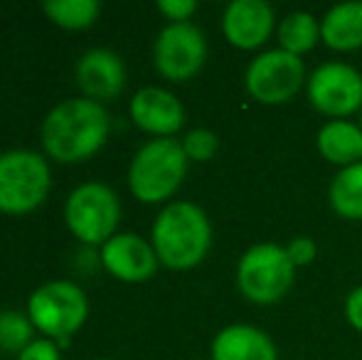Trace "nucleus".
Wrapping results in <instances>:
<instances>
[{"instance_id": "1", "label": "nucleus", "mask_w": 362, "mask_h": 360, "mask_svg": "<svg viewBox=\"0 0 362 360\" xmlns=\"http://www.w3.org/2000/svg\"><path fill=\"white\" fill-rule=\"evenodd\" d=\"M109 134V114L91 99H69L54 106L42 126L45 149L57 161L91 156Z\"/></svg>"}, {"instance_id": "2", "label": "nucleus", "mask_w": 362, "mask_h": 360, "mask_svg": "<svg viewBox=\"0 0 362 360\" xmlns=\"http://www.w3.org/2000/svg\"><path fill=\"white\" fill-rule=\"evenodd\" d=\"M212 242V227L202 207L192 202H173L153 225V247L163 265L190 269L205 260Z\"/></svg>"}, {"instance_id": "3", "label": "nucleus", "mask_w": 362, "mask_h": 360, "mask_svg": "<svg viewBox=\"0 0 362 360\" xmlns=\"http://www.w3.org/2000/svg\"><path fill=\"white\" fill-rule=\"evenodd\" d=\"M187 156L175 139H156L136 153L129 170V182L136 197L158 202L170 197L185 178Z\"/></svg>"}, {"instance_id": "4", "label": "nucleus", "mask_w": 362, "mask_h": 360, "mask_svg": "<svg viewBox=\"0 0 362 360\" xmlns=\"http://www.w3.org/2000/svg\"><path fill=\"white\" fill-rule=\"evenodd\" d=\"M296 267L291 265L286 247L262 242L249 247L237 267V286L252 303L269 306L286 296L293 284Z\"/></svg>"}, {"instance_id": "5", "label": "nucleus", "mask_w": 362, "mask_h": 360, "mask_svg": "<svg viewBox=\"0 0 362 360\" xmlns=\"http://www.w3.org/2000/svg\"><path fill=\"white\" fill-rule=\"evenodd\" d=\"M244 84L259 104H286L305 82L303 59L279 50H267L249 62Z\"/></svg>"}, {"instance_id": "6", "label": "nucleus", "mask_w": 362, "mask_h": 360, "mask_svg": "<svg viewBox=\"0 0 362 360\" xmlns=\"http://www.w3.org/2000/svg\"><path fill=\"white\" fill-rule=\"evenodd\" d=\"M47 187L49 168L37 153L10 151L0 156V210H33L47 195Z\"/></svg>"}, {"instance_id": "7", "label": "nucleus", "mask_w": 362, "mask_h": 360, "mask_svg": "<svg viewBox=\"0 0 362 360\" xmlns=\"http://www.w3.org/2000/svg\"><path fill=\"white\" fill-rule=\"evenodd\" d=\"M308 99L333 121L362 111V74L345 62H325L308 77Z\"/></svg>"}, {"instance_id": "8", "label": "nucleus", "mask_w": 362, "mask_h": 360, "mask_svg": "<svg viewBox=\"0 0 362 360\" xmlns=\"http://www.w3.org/2000/svg\"><path fill=\"white\" fill-rule=\"evenodd\" d=\"M30 318L49 336H69L86 318V296L72 281H49L30 296Z\"/></svg>"}, {"instance_id": "9", "label": "nucleus", "mask_w": 362, "mask_h": 360, "mask_svg": "<svg viewBox=\"0 0 362 360\" xmlns=\"http://www.w3.org/2000/svg\"><path fill=\"white\" fill-rule=\"evenodd\" d=\"M156 67L173 82H185L202 69L207 57L205 35L192 23H170L156 40Z\"/></svg>"}, {"instance_id": "10", "label": "nucleus", "mask_w": 362, "mask_h": 360, "mask_svg": "<svg viewBox=\"0 0 362 360\" xmlns=\"http://www.w3.org/2000/svg\"><path fill=\"white\" fill-rule=\"evenodd\" d=\"M119 222V200L101 182L76 187L67 200V225L84 242H101Z\"/></svg>"}, {"instance_id": "11", "label": "nucleus", "mask_w": 362, "mask_h": 360, "mask_svg": "<svg viewBox=\"0 0 362 360\" xmlns=\"http://www.w3.org/2000/svg\"><path fill=\"white\" fill-rule=\"evenodd\" d=\"M222 33L239 50H259L274 33V10L264 0H232L224 10Z\"/></svg>"}, {"instance_id": "12", "label": "nucleus", "mask_w": 362, "mask_h": 360, "mask_svg": "<svg viewBox=\"0 0 362 360\" xmlns=\"http://www.w3.org/2000/svg\"><path fill=\"white\" fill-rule=\"evenodd\" d=\"M104 267L124 281H146L158 267V255L139 235H116L101 252Z\"/></svg>"}, {"instance_id": "13", "label": "nucleus", "mask_w": 362, "mask_h": 360, "mask_svg": "<svg viewBox=\"0 0 362 360\" xmlns=\"http://www.w3.org/2000/svg\"><path fill=\"white\" fill-rule=\"evenodd\" d=\"M131 116L141 129L151 131V134H175L185 121V111L182 104L170 94V91L160 87H146L131 101Z\"/></svg>"}, {"instance_id": "14", "label": "nucleus", "mask_w": 362, "mask_h": 360, "mask_svg": "<svg viewBox=\"0 0 362 360\" xmlns=\"http://www.w3.org/2000/svg\"><path fill=\"white\" fill-rule=\"evenodd\" d=\"M212 360H279V353L269 333L262 328L234 323L215 336Z\"/></svg>"}, {"instance_id": "15", "label": "nucleus", "mask_w": 362, "mask_h": 360, "mask_svg": "<svg viewBox=\"0 0 362 360\" xmlns=\"http://www.w3.org/2000/svg\"><path fill=\"white\" fill-rule=\"evenodd\" d=\"M124 64L109 50H89L76 64V82L89 96L111 99L124 89Z\"/></svg>"}, {"instance_id": "16", "label": "nucleus", "mask_w": 362, "mask_h": 360, "mask_svg": "<svg viewBox=\"0 0 362 360\" xmlns=\"http://www.w3.org/2000/svg\"><path fill=\"white\" fill-rule=\"evenodd\" d=\"M320 40L335 52L362 47V0L338 3L320 20Z\"/></svg>"}, {"instance_id": "17", "label": "nucleus", "mask_w": 362, "mask_h": 360, "mask_svg": "<svg viewBox=\"0 0 362 360\" xmlns=\"http://www.w3.org/2000/svg\"><path fill=\"white\" fill-rule=\"evenodd\" d=\"M318 151L328 163L340 168L362 163V129L353 121H328L318 131Z\"/></svg>"}, {"instance_id": "18", "label": "nucleus", "mask_w": 362, "mask_h": 360, "mask_svg": "<svg viewBox=\"0 0 362 360\" xmlns=\"http://www.w3.org/2000/svg\"><path fill=\"white\" fill-rule=\"evenodd\" d=\"M328 200L343 220H362V163L340 168L330 182Z\"/></svg>"}, {"instance_id": "19", "label": "nucleus", "mask_w": 362, "mask_h": 360, "mask_svg": "<svg viewBox=\"0 0 362 360\" xmlns=\"http://www.w3.org/2000/svg\"><path fill=\"white\" fill-rule=\"evenodd\" d=\"M276 37L284 52L300 57V54L310 52L318 45L320 23L315 15L305 13V10H296V13H291L281 20V25L276 30Z\"/></svg>"}, {"instance_id": "20", "label": "nucleus", "mask_w": 362, "mask_h": 360, "mask_svg": "<svg viewBox=\"0 0 362 360\" xmlns=\"http://www.w3.org/2000/svg\"><path fill=\"white\" fill-rule=\"evenodd\" d=\"M45 13L64 28H86L99 15L96 0H47Z\"/></svg>"}, {"instance_id": "21", "label": "nucleus", "mask_w": 362, "mask_h": 360, "mask_svg": "<svg viewBox=\"0 0 362 360\" xmlns=\"http://www.w3.org/2000/svg\"><path fill=\"white\" fill-rule=\"evenodd\" d=\"M219 149V139L215 131L210 129H195L185 136L182 141V151H185L187 161H210Z\"/></svg>"}, {"instance_id": "22", "label": "nucleus", "mask_w": 362, "mask_h": 360, "mask_svg": "<svg viewBox=\"0 0 362 360\" xmlns=\"http://www.w3.org/2000/svg\"><path fill=\"white\" fill-rule=\"evenodd\" d=\"M30 338V323L20 313L5 311L0 313V346L13 351L20 348Z\"/></svg>"}, {"instance_id": "23", "label": "nucleus", "mask_w": 362, "mask_h": 360, "mask_svg": "<svg viewBox=\"0 0 362 360\" xmlns=\"http://www.w3.org/2000/svg\"><path fill=\"white\" fill-rule=\"evenodd\" d=\"M286 255L293 267H308L318 255V245L310 237H293L286 245Z\"/></svg>"}, {"instance_id": "24", "label": "nucleus", "mask_w": 362, "mask_h": 360, "mask_svg": "<svg viewBox=\"0 0 362 360\" xmlns=\"http://www.w3.org/2000/svg\"><path fill=\"white\" fill-rule=\"evenodd\" d=\"M158 8L175 23H187V18L197 10V3L195 0H160Z\"/></svg>"}, {"instance_id": "25", "label": "nucleus", "mask_w": 362, "mask_h": 360, "mask_svg": "<svg viewBox=\"0 0 362 360\" xmlns=\"http://www.w3.org/2000/svg\"><path fill=\"white\" fill-rule=\"evenodd\" d=\"M18 360H59V353L52 341H45L42 338V341L28 343Z\"/></svg>"}, {"instance_id": "26", "label": "nucleus", "mask_w": 362, "mask_h": 360, "mask_svg": "<svg viewBox=\"0 0 362 360\" xmlns=\"http://www.w3.org/2000/svg\"><path fill=\"white\" fill-rule=\"evenodd\" d=\"M345 318L355 331L362 333V286L353 289L345 298Z\"/></svg>"}, {"instance_id": "27", "label": "nucleus", "mask_w": 362, "mask_h": 360, "mask_svg": "<svg viewBox=\"0 0 362 360\" xmlns=\"http://www.w3.org/2000/svg\"><path fill=\"white\" fill-rule=\"evenodd\" d=\"M360 129H362V111H360Z\"/></svg>"}]
</instances>
